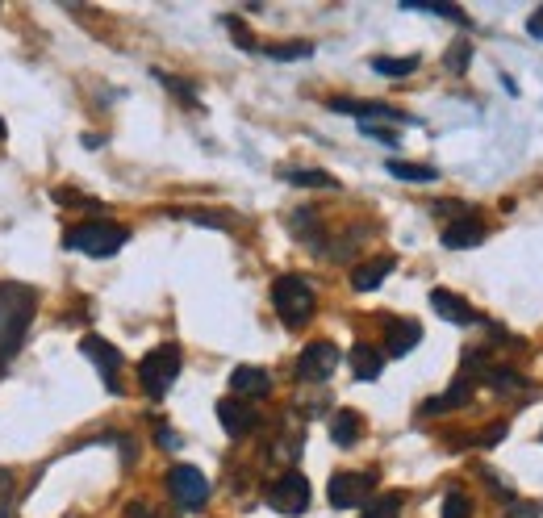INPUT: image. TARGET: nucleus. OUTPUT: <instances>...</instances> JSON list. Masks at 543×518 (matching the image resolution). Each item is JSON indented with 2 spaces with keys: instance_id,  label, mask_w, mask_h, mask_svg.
Masks as SVG:
<instances>
[{
  "instance_id": "f257e3e1",
  "label": "nucleus",
  "mask_w": 543,
  "mask_h": 518,
  "mask_svg": "<svg viewBox=\"0 0 543 518\" xmlns=\"http://www.w3.org/2000/svg\"><path fill=\"white\" fill-rule=\"evenodd\" d=\"M272 305H276V314L285 326H305L314 318V289L305 285L301 276H280L276 285H272Z\"/></svg>"
},
{
  "instance_id": "f03ea898",
  "label": "nucleus",
  "mask_w": 543,
  "mask_h": 518,
  "mask_svg": "<svg viewBox=\"0 0 543 518\" xmlns=\"http://www.w3.org/2000/svg\"><path fill=\"white\" fill-rule=\"evenodd\" d=\"M184 368V356H180V347L176 343H163L155 351H147L143 364H138V381H143L147 397H163L172 385H176V376Z\"/></svg>"
},
{
  "instance_id": "7ed1b4c3",
  "label": "nucleus",
  "mask_w": 543,
  "mask_h": 518,
  "mask_svg": "<svg viewBox=\"0 0 543 518\" xmlns=\"http://www.w3.org/2000/svg\"><path fill=\"white\" fill-rule=\"evenodd\" d=\"M63 243L72 247V251L92 255V259H105V255H113V251L126 247V230L113 226V222H84V226H72V230H67Z\"/></svg>"
},
{
  "instance_id": "20e7f679",
  "label": "nucleus",
  "mask_w": 543,
  "mask_h": 518,
  "mask_svg": "<svg viewBox=\"0 0 543 518\" xmlns=\"http://www.w3.org/2000/svg\"><path fill=\"white\" fill-rule=\"evenodd\" d=\"M168 489H172L176 506H184V510H201L205 498H209V481H205L201 468H193V464H176L172 477H168Z\"/></svg>"
},
{
  "instance_id": "39448f33",
  "label": "nucleus",
  "mask_w": 543,
  "mask_h": 518,
  "mask_svg": "<svg viewBox=\"0 0 543 518\" xmlns=\"http://www.w3.org/2000/svg\"><path fill=\"white\" fill-rule=\"evenodd\" d=\"M372 489H376V473H339V477H330V506H339V510H351V506H368L372 498Z\"/></svg>"
},
{
  "instance_id": "423d86ee",
  "label": "nucleus",
  "mask_w": 543,
  "mask_h": 518,
  "mask_svg": "<svg viewBox=\"0 0 543 518\" xmlns=\"http://www.w3.org/2000/svg\"><path fill=\"white\" fill-rule=\"evenodd\" d=\"M268 502L276 514H305V506H310V481L301 473H285L268 489Z\"/></svg>"
},
{
  "instance_id": "0eeeda50",
  "label": "nucleus",
  "mask_w": 543,
  "mask_h": 518,
  "mask_svg": "<svg viewBox=\"0 0 543 518\" xmlns=\"http://www.w3.org/2000/svg\"><path fill=\"white\" fill-rule=\"evenodd\" d=\"M339 368V347L335 343H310L297 356V376L301 381H330V372Z\"/></svg>"
},
{
  "instance_id": "6e6552de",
  "label": "nucleus",
  "mask_w": 543,
  "mask_h": 518,
  "mask_svg": "<svg viewBox=\"0 0 543 518\" xmlns=\"http://www.w3.org/2000/svg\"><path fill=\"white\" fill-rule=\"evenodd\" d=\"M80 351L84 356L97 364V372H101V381L117 393V368H122V351H117L113 343H105V339H97V335H88V339H80Z\"/></svg>"
},
{
  "instance_id": "1a4fd4ad",
  "label": "nucleus",
  "mask_w": 543,
  "mask_h": 518,
  "mask_svg": "<svg viewBox=\"0 0 543 518\" xmlns=\"http://www.w3.org/2000/svg\"><path fill=\"white\" fill-rule=\"evenodd\" d=\"M218 422L226 427V435H247L255 422H259V414H255V406H247V402H239V397H226V402H218Z\"/></svg>"
},
{
  "instance_id": "9d476101",
  "label": "nucleus",
  "mask_w": 543,
  "mask_h": 518,
  "mask_svg": "<svg viewBox=\"0 0 543 518\" xmlns=\"http://www.w3.org/2000/svg\"><path fill=\"white\" fill-rule=\"evenodd\" d=\"M431 305H435V314H439L443 322H456V326H472V322H477V310H472L464 297L447 293V289H435V293H431Z\"/></svg>"
},
{
  "instance_id": "9b49d317",
  "label": "nucleus",
  "mask_w": 543,
  "mask_h": 518,
  "mask_svg": "<svg viewBox=\"0 0 543 518\" xmlns=\"http://www.w3.org/2000/svg\"><path fill=\"white\" fill-rule=\"evenodd\" d=\"M477 243H485V222L481 218H464V222H452L443 230L447 251H464V247H477Z\"/></svg>"
},
{
  "instance_id": "f8f14e48",
  "label": "nucleus",
  "mask_w": 543,
  "mask_h": 518,
  "mask_svg": "<svg viewBox=\"0 0 543 518\" xmlns=\"http://www.w3.org/2000/svg\"><path fill=\"white\" fill-rule=\"evenodd\" d=\"M230 389L243 393V397H264L272 389V376L264 368H255V364H243V368L230 372Z\"/></svg>"
},
{
  "instance_id": "ddd939ff",
  "label": "nucleus",
  "mask_w": 543,
  "mask_h": 518,
  "mask_svg": "<svg viewBox=\"0 0 543 518\" xmlns=\"http://www.w3.org/2000/svg\"><path fill=\"white\" fill-rule=\"evenodd\" d=\"M385 331H389V351H393V356H406V351H414L418 339H422V326L414 318H389Z\"/></svg>"
},
{
  "instance_id": "4468645a",
  "label": "nucleus",
  "mask_w": 543,
  "mask_h": 518,
  "mask_svg": "<svg viewBox=\"0 0 543 518\" xmlns=\"http://www.w3.org/2000/svg\"><path fill=\"white\" fill-rule=\"evenodd\" d=\"M381 368H385V356H381L376 347H368V343L351 347V372H356L360 381H376V376H381Z\"/></svg>"
},
{
  "instance_id": "2eb2a0df",
  "label": "nucleus",
  "mask_w": 543,
  "mask_h": 518,
  "mask_svg": "<svg viewBox=\"0 0 543 518\" xmlns=\"http://www.w3.org/2000/svg\"><path fill=\"white\" fill-rule=\"evenodd\" d=\"M30 314H21V318H13V293H9V301H0V360L9 356V351L17 347V331H21V322H26Z\"/></svg>"
},
{
  "instance_id": "dca6fc26",
  "label": "nucleus",
  "mask_w": 543,
  "mask_h": 518,
  "mask_svg": "<svg viewBox=\"0 0 543 518\" xmlns=\"http://www.w3.org/2000/svg\"><path fill=\"white\" fill-rule=\"evenodd\" d=\"M360 431H364V422H360L356 410H339L335 418H330V439H335L339 447H351L360 439Z\"/></svg>"
},
{
  "instance_id": "f3484780",
  "label": "nucleus",
  "mask_w": 543,
  "mask_h": 518,
  "mask_svg": "<svg viewBox=\"0 0 543 518\" xmlns=\"http://www.w3.org/2000/svg\"><path fill=\"white\" fill-rule=\"evenodd\" d=\"M393 272V259H368L364 268H356L351 272V285H356L360 293H372L376 285H381V280Z\"/></svg>"
},
{
  "instance_id": "a211bd4d",
  "label": "nucleus",
  "mask_w": 543,
  "mask_h": 518,
  "mask_svg": "<svg viewBox=\"0 0 543 518\" xmlns=\"http://www.w3.org/2000/svg\"><path fill=\"white\" fill-rule=\"evenodd\" d=\"M372 72L376 76H389V80H401V76H410V72H418V55H376L372 59Z\"/></svg>"
},
{
  "instance_id": "6ab92c4d",
  "label": "nucleus",
  "mask_w": 543,
  "mask_h": 518,
  "mask_svg": "<svg viewBox=\"0 0 543 518\" xmlns=\"http://www.w3.org/2000/svg\"><path fill=\"white\" fill-rule=\"evenodd\" d=\"M385 168H389V176H393V180H410V184H431V180H439V172H435V168H427V163H406V159H389Z\"/></svg>"
},
{
  "instance_id": "aec40b11",
  "label": "nucleus",
  "mask_w": 543,
  "mask_h": 518,
  "mask_svg": "<svg viewBox=\"0 0 543 518\" xmlns=\"http://www.w3.org/2000/svg\"><path fill=\"white\" fill-rule=\"evenodd\" d=\"M468 397H472V385H468V381H456V385L447 389L443 397H431V402L422 406V410H427V414H443V410H456V406H464Z\"/></svg>"
},
{
  "instance_id": "412c9836",
  "label": "nucleus",
  "mask_w": 543,
  "mask_h": 518,
  "mask_svg": "<svg viewBox=\"0 0 543 518\" xmlns=\"http://www.w3.org/2000/svg\"><path fill=\"white\" fill-rule=\"evenodd\" d=\"M397 514H401V498L397 493H385V498H372L360 518H397Z\"/></svg>"
},
{
  "instance_id": "4be33fe9",
  "label": "nucleus",
  "mask_w": 543,
  "mask_h": 518,
  "mask_svg": "<svg viewBox=\"0 0 543 518\" xmlns=\"http://www.w3.org/2000/svg\"><path fill=\"white\" fill-rule=\"evenodd\" d=\"M443 518H472V498L468 493H460V489H452L443 498Z\"/></svg>"
},
{
  "instance_id": "5701e85b",
  "label": "nucleus",
  "mask_w": 543,
  "mask_h": 518,
  "mask_svg": "<svg viewBox=\"0 0 543 518\" xmlns=\"http://www.w3.org/2000/svg\"><path fill=\"white\" fill-rule=\"evenodd\" d=\"M289 184H301V188H339L335 176H326V172H285Z\"/></svg>"
},
{
  "instance_id": "b1692460",
  "label": "nucleus",
  "mask_w": 543,
  "mask_h": 518,
  "mask_svg": "<svg viewBox=\"0 0 543 518\" xmlns=\"http://www.w3.org/2000/svg\"><path fill=\"white\" fill-rule=\"evenodd\" d=\"M406 9H414V13H435V17H447V21H460V26H464V13L460 9H452V5H418V0H410V5Z\"/></svg>"
},
{
  "instance_id": "393cba45",
  "label": "nucleus",
  "mask_w": 543,
  "mask_h": 518,
  "mask_svg": "<svg viewBox=\"0 0 543 518\" xmlns=\"http://www.w3.org/2000/svg\"><path fill=\"white\" fill-rule=\"evenodd\" d=\"M468 59H472V46L468 42H452V51H447V67H452V72H464Z\"/></svg>"
},
{
  "instance_id": "a878e982",
  "label": "nucleus",
  "mask_w": 543,
  "mask_h": 518,
  "mask_svg": "<svg viewBox=\"0 0 543 518\" xmlns=\"http://www.w3.org/2000/svg\"><path fill=\"white\" fill-rule=\"evenodd\" d=\"M268 55H272V59H305V55H310V46H305V42H293V46H268Z\"/></svg>"
},
{
  "instance_id": "bb28decb",
  "label": "nucleus",
  "mask_w": 543,
  "mask_h": 518,
  "mask_svg": "<svg viewBox=\"0 0 543 518\" xmlns=\"http://www.w3.org/2000/svg\"><path fill=\"white\" fill-rule=\"evenodd\" d=\"M364 134H368V138H376V143H389V147H397V134H393L389 126H364Z\"/></svg>"
},
{
  "instance_id": "cd10ccee",
  "label": "nucleus",
  "mask_w": 543,
  "mask_h": 518,
  "mask_svg": "<svg viewBox=\"0 0 543 518\" xmlns=\"http://www.w3.org/2000/svg\"><path fill=\"white\" fill-rule=\"evenodd\" d=\"M539 514H543V510H539V506H535V502H531V506H527V502H514V506H510V514H506V518H539Z\"/></svg>"
},
{
  "instance_id": "c85d7f7f",
  "label": "nucleus",
  "mask_w": 543,
  "mask_h": 518,
  "mask_svg": "<svg viewBox=\"0 0 543 518\" xmlns=\"http://www.w3.org/2000/svg\"><path fill=\"white\" fill-rule=\"evenodd\" d=\"M527 34H531V38H539V42H543V5H539V9H535V13H531V17H527Z\"/></svg>"
},
{
  "instance_id": "c756f323",
  "label": "nucleus",
  "mask_w": 543,
  "mask_h": 518,
  "mask_svg": "<svg viewBox=\"0 0 543 518\" xmlns=\"http://www.w3.org/2000/svg\"><path fill=\"white\" fill-rule=\"evenodd\" d=\"M502 439H506V422H498V427H489V431L481 435V443H485V447H493V443H502Z\"/></svg>"
},
{
  "instance_id": "7c9ffc66",
  "label": "nucleus",
  "mask_w": 543,
  "mask_h": 518,
  "mask_svg": "<svg viewBox=\"0 0 543 518\" xmlns=\"http://www.w3.org/2000/svg\"><path fill=\"white\" fill-rule=\"evenodd\" d=\"M130 518H151V510H147L143 502H134V506H130Z\"/></svg>"
},
{
  "instance_id": "2f4dec72",
  "label": "nucleus",
  "mask_w": 543,
  "mask_h": 518,
  "mask_svg": "<svg viewBox=\"0 0 543 518\" xmlns=\"http://www.w3.org/2000/svg\"><path fill=\"white\" fill-rule=\"evenodd\" d=\"M0 138H5V122H0Z\"/></svg>"
}]
</instances>
